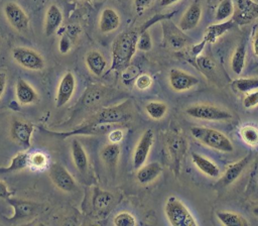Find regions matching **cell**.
<instances>
[{
	"instance_id": "31",
	"label": "cell",
	"mask_w": 258,
	"mask_h": 226,
	"mask_svg": "<svg viewBox=\"0 0 258 226\" xmlns=\"http://www.w3.org/2000/svg\"><path fill=\"white\" fill-rule=\"evenodd\" d=\"M219 221L225 226H248L249 222L242 215L229 211H218L216 213Z\"/></svg>"
},
{
	"instance_id": "4",
	"label": "cell",
	"mask_w": 258,
	"mask_h": 226,
	"mask_svg": "<svg viewBox=\"0 0 258 226\" xmlns=\"http://www.w3.org/2000/svg\"><path fill=\"white\" fill-rule=\"evenodd\" d=\"M165 216L172 226H197L198 222L186 206L174 196L167 198L164 206Z\"/></svg>"
},
{
	"instance_id": "26",
	"label": "cell",
	"mask_w": 258,
	"mask_h": 226,
	"mask_svg": "<svg viewBox=\"0 0 258 226\" xmlns=\"http://www.w3.org/2000/svg\"><path fill=\"white\" fill-rule=\"evenodd\" d=\"M191 160L194 164L201 171L203 174L211 177V178H218L220 176V168L217 165L216 162L213 160L209 159L208 157L197 153L192 152L191 153Z\"/></svg>"
},
{
	"instance_id": "20",
	"label": "cell",
	"mask_w": 258,
	"mask_h": 226,
	"mask_svg": "<svg viewBox=\"0 0 258 226\" xmlns=\"http://www.w3.org/2000/svg\"><path fill=\"white\" fill-rule=\"evenodd\" d=\"M15 96L21 105H30L38 100V94L35 89L21 78L15 84Z\"/></svg>"
},
{
	"instance_id": "49",
	"label": "cell",
	"mask_w": 258,
	"mask_h": 226,
	"mask_svg": "<svg viewBox=\"0 0 258 226\" xmlns=\"http://www.w3.org/2000/svg\"><path fill=\"white\" fill-rule=\"evenodd\" d=\"M7 84V76L5 72H0V99L2 98Z\"/></svg>"
},
{
	"instance_id": "16",
	"label": "cell",
	"mask_w": 258,
	"mask_h": 226,
	"mask_svg": "<svg viewBox=\"0 0 258 226\" xmlns=\"http://www.w3.org/2000/svg\"><path fill=\"white\" fill-rule=\"evenodd\" d=\"M162 29L165 41L174 49H180L190 41V38H188L179 27L175 26L170 21H163Z\"/></svg>"
},
{
	"instance_id": "23",
	"label": "cell",
	"mask_w": 258,
	"mask_h": 226,
	"mask_svg": "<svg viewBox=\"0 0 258 226\" xmlns=\"http://www.w3.org/2000/svg\"><path fill=\"white\" fill-rule=\"evenodd\" d=\"M85 63L89 71L97 77L102 76L107 68L106 59L100 51L95 49L87 52L85 56Z\"/></svg>"
},
{
	"instance_id": "27",
	"label": "cell",
	"mask_w": 258,
	"mask_h": 226,
	"mask_svg": "<svg viewBox=\"0 0 258 226\" xmlns=\"http://www.w3.org/2000/svg\"><path fill=\"white\" fill-rule=\"evenodd\" d=\"M72 157L76 168L81 174H85L88 171L89 165L88 155L83 144L76 138L72 141Z\"/></svg>"
},
{
	"instance_id": "55",
	"label": "cell",
	"mask_w": 258,
	"mask_h": 226,
	"mask_svg": "<svg viewBox=\"0 0 258 226\" xmlns=\"http://www.w3.org/2000/svg\"><path fill=\"white\" fill-rule=\"evenodd\" d=\"M79 1H87V0H79Z\"/></svg>"
},
{
	"instance_id": "51",
	"label": "cell",
	"mask_w": 258,
	"mask_h": 226,
	"mask_svg": "<svg viewBox=\"0 0 258 226\" xmlns=\"http://www.w3.org/2000/svg\"><path fill=\"white\" fill-rule=\"evenodd\" d=\"M252 47H253V52L256 56H258V31L253 36V41H252Z\"/></svg>"
},
{
	"instance_id": "40",
	"label": "cell",
	"mask_w": 258,
	"mask_h": 226,
	"mask_svg": "<svg viewBox=\"0 0 258 226\" xmlns=\"http://www.w3.org/2000/svg\"><path fill=\"white\" fill-rule=\"evenodd\" d=\"M47 164V157L42 152H33L29 155V166L35 170L44 168Z\"/></svg>"
},
{
	"instance_id": "3",
	"label": "cell",
	"mask_w": 258,
	"mask_h": 226,
	"mask_svg": "<svg viewBox=\"0 0 258 226\" xmlns=\"http://www.w3.org/2000/svg\"><path fill=\"white\" fill-rule=\"evenodd\" d=\"M191 135L204 145L221 152H232L234 146L232 141L223 132L205 126H194L190 128Z\"/></svg>"
},
{
	"instance_id": "53",
	"label": "cell",
	"mask_w": 258,
	"mask_h": 226,
	"mask_svg": "<svg viewBox=\"0 0 258 226\" xmlns=\"http://www.w3.org/2000/svg\"><path fill=\"white\" fill-rule=\"evenodd\" d=\"M253 214H254L256 217H258V207H255V208L253 209Z\"/></svg>"
},
{
	"instance_id": "34",
	"label": "cell",
	"mask_w": 258,
	"mask_h": 226,
	"mask_svg": "<svg viewBox=\"0 0 258 226\" xmlns=\"http://www.w3.org/2000/svg\"><path fill=\"white\" fill-rule=\"evenodd\" d=\"M231 87L234 91L245 94L254 90H258V77L235 79L231 83Z\"/></svg>"
},
{
	"instance_id": "45",
	"label": "cell",
	"mask_w": 258,
	"mask_h": 226,
	"mask_svg": "<svg viewBox=\"0 0 258 226\" xmlns=\"http://www.w3.org/2000/svg\"><path fill=\"white\" fill-rule=\"evenodd\" d=\"M72 44H73V40L67 34H62L59 39V42H58L59 52L62 54L68 53L72 47Z\"/></svg>"
},
{
	"instance_id": "2",
	"label": "cell",
	"mask_w": 258,
	"mask_h": 226,
	"mask_svg": "<svg viewBox=\"0 0 258 226\" xmlns=\"http://www.w3.org/2000/svg\"><path fill=\"white\" fill-rule=\"evenodd\" d=\"M132 114V103L126 100L118 105L101 108L89 116L84 123L89 124H116L127 121Z\"/></svg>"
},
{
	"instance_id": "29",
	"label": "cell",
	"mask_w": 258,
	"mask_h": 226,
	"mask_svg": "<svg viewBox=\"0 0 258 226\" xmlns=\"http://www.w3.org/2000/svg\"><path fill=\"white\" fill-rule=\"evenodd\" d=\"M29 155L30 153L27 151H22L16 154L10 161V164L6 167L0 168V174L14 173L18 171H22L29 166Z\"/></svg>"
},
{
	"instance_id": "38",
	"label": "cell",
	"mask_w": 258,
	"mask_h": 226,
	"mask_svg": "<svg viewBox=\"0 0 258 226\" xmlns=\"http://www.w3.org/2000/svg\"><path fill=\"white\" fill-rule=\"evenodd\" d=\"M114 225L116 226H135L136 225V219L135 217L126 211L118 213L113 220Z\"/></svg>"
},
{
	"instance_id": "24",
	"label": "cell",
	"mask_w": 258,
	"mask_h": 226,
	"mask_svg": "<svg viewBox=\"0 0 258 226\" xmlns=\"http://www.w3.org/2000/svg\"><path fill=\"white\" fill-rule=\"evenodd\" d=\"M162 172V166L158 161H152L141 165L136 173V179L139 184L147 185L153 182Z\"/></svg>"
},
{
	"instance_id": "8",
	"label": "cell",
	"mask_w": 258,
	"mask_h": 226,
	"mask_svg": "<svg viewBox=\"0 0 258 226\" xmlns=\"http://www.w3.org/2000/svg\"><path fill=\"white\" fill-rule=\"evenodd\" d=\"M113 124H89V123H83L82 125L70 130V131H50L46 130L44 128H40L41 131L45 132L48 135H52L57 138H68L73 135H101L108 133L111 129H113Z\"/></svg>"
},
{
	"instance_id": "46",
	"label": "cell",
	"mask_w": 258,
	"mask_h": 226,
	"mask_svg": "<svg viewBox=\"0 0 258 226\" xmlns=\"http://www.w3.org/2000/svg\"><path fill=\"white\" fill-rule=\"evenodd\" d=\"M124 138V131L120 128H113L108 132V139L112 143H119Z\"/></svg>"
},
{
	"instance_id": "6",
	"label": "cell",
	"mask_w": 258,
	"mask_h": 226,
	"mask_svg": "<svg viewBox=\"0 0 258 226\" xmlns=\"http://www.w3.org/2000/svg\"><path fill=\"white\" fill-rule=\"evenodd\" d=\"M185 113L192 118L208 121H226L233 117L230 111L212 104L191 105L185 109Z\"/></svg>"
},
{
	"instance_id": "44",
	"label": "cell",
	"mask_w": 258,
	"mask_h": 226,
	"mask_svg": "<svg viewBox=\"0 0 258 226\" xmlns=\"http://www.w3.org/2000/svg\"><path fill=\"white\" fill-rule=\"evenodd\" d=\"M243 105L247 109L256 107L258 105V90L246 93V96L243 99Z\"/></svg>"
},
{
	"instance_id": "43",
	"label": "cell",
	"mask_w": 258,
	"mask_h": 226,
	"mask_svg": "<svg viewBox=\"0 0 258 226\" xmlns=\"http://www.w3.org/2000/svg\"><path fill=\"white\" fill-rule=\"evenodd\" d=\"M152 78L148 74H139L134 81V85L138 90H147L152 85Z\"/></svg>"
},
{
	"instance_id": "28",
	"label": "cell",
	"mask_w": 258,
	"mask_h": 226,
	"mask_svg": "<svg viewBox=\"0 0 258 226\" xmlns=\"http://www.w3.org/2000/svg\"><path fill=\"white\" fill-rule=\"evenodd\" d=\"M120 146L118 143H112L110 142L109 144L105 145L101 152V158L103 162L110 168V170H115L120 157Z\"/></svg>"
},
{
	"instance_id": "14",
	"label": "cell",
	"mask_w": 258,
	"mask_h": 226,
	"mask_svg": "<svg viewBox=\"0 0 258 226\" xmlns=\"http://www.w3.org/2000/svg\"><path fill=\"white\" fill-rule=\"evenodd\" d=\"M168 82L172 90L176 92L187 91L199 84V79L179 69H171L168 74Z\"/></svg>"
},
{
	"instance_id": "13",
	"label": "cell",
	"mask_w": 258,
	"mask_h": 226,
	"mask_svg": "<svg viewBox=\"0 0 258 226\" xmlns=\"http://www.w3.org/2000/svg\"><path fill=\"white\" fill-rule=\"evenodd\" d=\"M33 130L34 126L32 123L16 119L12 122L10 136L23 149H28L31 146V136Z\"/></svg>"
},
{
	"instance_id": "35",
	"label": "cell",
	"mask_w": 258,
	"mask_h": 226,
	"mask_svg": "<svg viewBox=\"0 0 258 226\" xmlns=\"http://www.w3.org/2000/svg\"><path fill=\"white\" fill-rule=\"evenodd\" d=\"M167 105L159 101H151L145 105V111L147 115L154 120L163 118L167 113Z\"/></svg>"
},
{
	"instance_id": "11",
	"label": "cell",
	"mask_w": 258,
	"mask_h": 226,
	"mask_svg": "<svg viewBox=\"0 0 258 226\" xmlns=\"http://www.w3.org/2000/svg\"><path fill=\"white\" fill-rule=\"evenodd\" d=\"M4 15L9 24L19 32H26L29 26V18L24 10L15 2H8L3 8Z\"/></svg>"
},
{
	"instance_id": "52",
	"label": "cell",
	"mask_w": 258,
	"mask_h": 226,
	"mask_svg": "<svg viewBox=\"0 0 258 226\" xmlns=\"http://www.w3.org/2000/svg\"><path fill=\"white\" fill-rule=\"evenodd\" d=\"M178 1H180V0H160L159 4L162 7H166V6H169V5H172V4L176 3Z\"/></svg>"
},
{
	"instance_id": "30",
	"label": "cell",
	"mask_w": 258,
	"mask_h": 226,
	"mask_svg": "<svg viewBox=\"0 0 258 226\" xmlns=\"http://www.w3.org/2000/svg\"><path fill=\"white\" fill-rule=\"evenodd\" d=\"M114 197L110 192L101 190L99 188H95L93 195V207L96 211L102 212L106 210L113 202Z\"/></svg>"
},
{
	"instance_id": "33",
	"label": "cell",
	"mask_w": 258,
	"mask_h": 226,
	"mask_svg": "<svg viewBox=\"0 0 258 226\" xmlns=\"http://www.w3.org/2000/svg\"><path fill=\"white\" fill-rule=\"evenodd\" d=\"M167 146L169 149V153L174 160L175 163H179L182 159L184 150H185V142L182 137L173 135L167 141Z\"/></svg>"
},
{
	"instance_id": "9",
	"label": "cell",
	"mask_w": 258,
	"mask_h": 226,
	"mask_svg": "<svg viewBox=\"0 0 258 226\" xmlns=\"http://www.w3.org/2000/svg\"><path fill=\"white\" fill-rule=\"evenodd\" d=\"M48 176L53 185L66 193L77 190V183L70 172L60 163L52 162L48 166Z\"/></svg>"
},
{
	"instance_id": "12",
	"label": "cell",
	"mask_w": 258,
	"mask_h": 226,
	"mask_svg": "<svg viewBox=\"0 0 258 226\" xmlns=\"http://www.w3.org/2000/svg\"><path fill=\"white\" fill-rule=\"evenodd\" d=\"M154 141V133L152 129H146L139 141L137 142L135 149L133 151V158H132V163L133 167L135 170H138L141 165H143L149 155V152L151 150V147L153 145Z\"/></svg>"
},
{
	"instance_id": "10",
	"label": "cell",
	"mask_w": 258,
	"mask_h": 226,
	"mask_svg": "<svg viewBox=\"0 0 258 226\" xmlns=\"http://www.w3.org/2000/svg\"><path fill=\"white\" fill-rule=\"evenodd\" d=\"M234 13L232 20L235 24L245 25L258 17V3L253 0H233Z\"/></svg>"
},
{
	"instance_id": "36",
	"label": "cell",
	"mask_w": 258,
	"mask_h": 226,
	"mask_svg": "<svg viewBox=\"0 0 258 226\" xmlns=\"http://www.w3.org/2000/svg\"><path fill=\"white\" fill-rule=\"evenodd\" d=\"M234 13V2L233 0H222L218 5L215 13V19L218 22L226 21L232 17Z\"/></svg>"
},
{
	"instance_id": "37",
	"label": "cell",
	"mask_w": 258,
	"mask_h": 226,
	"mask_svg": "<svg viewBox=\"0 0 258 226\" xmlns=\"http://www.w3.org/2000/svg\"><path fill=\"white\" fill-rule=\"evenodd\" d=\"M240 135L245 143L250 146L258 145V128L254 125H244L240 129Z\"/></svg>"
},
{
	"instance_id": "25",
	"label": "cell",
	"mask_w": 258,
	"mask_h": 226,
	"mask_svg": "<svg viewBox=\"0 0 258 226\" xmlns=\"http://www.w3.org/2000/svg\"><path fill=\"white\" fill-rule=\"evenodd\" d=\"M234 25H235V22L232 19L222 21L219 23H215V24H211L205 30L203 40H205L206 42H209V43H214L218 40L219 37H221L223 34H225L228 30L232 29L234 27Z\"/></svg>"
},
{
	"instance_id": "22",
	"label": "cell",
	"mask_w": 258,
	"mask_h": 226,
	"mask_svg": "<svg viewBox=\"0 0 258 226\" xmlns=\"http://www.w3.org/2000/svg\"><path fill=\"white\" fill-rule=\"evenodd\" d=\"M120 25V16L113 8H105L99 19V29L102 33H109L116 30Z\"/></svg>"
},
{
	"instance_id": "1",
	"label": "cell",
	"mask_w": 258,
	"mask_h": 226,
	"mask_svg": "<svg viewBox=\"0 0 258 226\" xmlns=\"http://www.w3.org/2000/svg\"><path fill=\"white\" fill-rule=\"evenodd\" d=\"M138 35L136 30H126L115 37L112 43V64L110 71H123L129 66L137 49Z\"/></svg>"
},
{
	"instance_id": "32",
	"label": "cell",
	"mask_w": 258,
	"mask_h": 226,
	"mask_svg": "<svg viewBox=\"0 0 258 226\" xmlns=\"http://www.w3.org/2000/svg\"><path fill=\"white\" fill-rule=\"evenodd\" d=\"M246 43L241 42L234 50L231 58V69L236 75H240L245 67L246 60Z\"/></svg>"
},
{
	"instance_id": "48",
	"label": "cell",
	"mask_w": 258,
	"mask_h": 226,
	"mask_svg": "<svg viewBox=\"0 0 258 226\" xmlns=\"http://www.w3.org/2000/svg\"><path fill=\"white\" fill-rule=\"evenodd\" d=\"M153 0H134V6L138 13L145 10Z\"/></svg>"
},
{
	"instance_id": "7",
	"label": "cell",
	"mask_w": 258,
	"mask_h": 226,
	"mask_svg": "<svg viewBox=\"0 0 258 226\" xmlns=\"http://www.w3.org/2000/svg\"><path fill=\"white\" fill-rule=\"evenodd\" d=\"M11 55L16 64L30 71H41L45 66L42 55L29 47L16 46L12 49Z\"/></svg>"
},
{
	"instance_id": "47",
	"label": "cell",
	"mask_w": 258,
	"mask_h": 226,
	"mask_svg": "<svg viewBox=\"0 0 258 226\" xmlns=\"http://www.w3.org/2000/svg\"><path fill=\"white\" fill-rule=\"evenodd\" d=\"M81 33V28L78 25H70L67 27V32L66 34L74 41L78 35Z\"/></svg>"
},
{
	"instance_id": "5",
	"label": "cell",
	"mask_w": 258,
	"mask_h": 226,
	"mask_svg": "<svg viewBox=\"0 0 258 226\" xmlns=\"http://www.w3.org/2000/svg\"><path fill=\"white\" fill-rule=\"evenodd\" d=\"M6 201L13 208L12 216L6 218V221L9 223H16L21 220L30 219L40 213L43 208V205L40 203L19 198L8 197Z\"/></svg>"
},
{
	"instance_id": "50",
	"label": "cell",
	"mask_w": 258,
	"mask_h": 226,
	"mask_svg": "<svg viewBox=\"0 0 258 226\" xmlns=\"http://www.w3.org/2000/svg\"><path fill=\"white\" fill-rule=\"evenodd\" d=\"M8 197H10V192H9L7 186L2 181H0V198L7 199Z\"/></svg>"
},
{
	"instance_id": "15",
	"label": "cell",
	"mask_w": 258,
	"mask_h": 226,
	"mask_svg": "<svg viewBox=\"0 0 258 226\" xmlns=\"http://www.w3.org/2000/svg\"><path fill=\"white\" fill-rule=\"evenodd\" d=\"M76 78L72 72H67L58 82L55 96V106L60 108L68 104L76 90Z\"/></svg>"
},
{
	"instance_id": "21",
	"label": "cell",
	"mask_w": 258,
	"mask_h": 226,
	"mask_svg": "<svg viewBox=\"0 0 258 226\" xmlns=\"http://www.w3.org/2000/svg\"><path fill=\"white\" fill-rule=\"evenodd\" d=\"M104 96H105V88L101 86L92 85L86 89L85 93L83 94L82 98L80 99L77 105L79 108H81V110L87 109V108H93L101 102Z\"/></svg>"
},
{
	"instance_id": "39",
	"label": "cell",
	"mask_w": 258,
	"mask_h": 226,
	"mask_svg": "<svg viewBox=\"0 0 258 226\" xmlns=\"http://www.w3.org/2000/svg\"><path fill=\"white\" fill-rule=\"evenodd\" d=\"M136 47L137 49L142 51H148L152 48V39L147 29L140 31V34L138 35V38H137Z\"/></svg>"
},
{
	"instance_id": "54",
	"label": "cell",
	"mask_w": 258,
	"mask_h": 226,
	"mask_svg": "<svg viewBox=\"0 0 258 226\" xmlns=\"http://www.w3.org/2000/svg\"><path fill=\"white\" fill-rule=\"evenodd\" d=\"M254 2H256V3H258V0H253Z\"/></svg>"
},
{
	"instance_id": "42",
	"label": "cell",
	"mask_w": 258,
	"mask_h": 226,
	"mask_svg": "<svg viewBox=\"0 0 258 226\" xmlns=\"http://www.w3.org/2000/svg\"><path fill=\"white\" fill-rule=\"evenodd\" d=\"M139 75V70L135 66H128L123 70L122 73V81L124 84L129 85L135 81V79Z\"/></svg>"
},
{
	"instance_id": "19",
	"label": "cell",
	"mask_w": 258,
	"mask_h": 226,
	"mask_svg": "<svg viewBox=\"0 0 258 226\" xmlns=\"http://www.w3.org/2000/svg\"><path fill=\"white\" fill-rule=\"evenodd\" d=\"M62 12L58 6L55 4L49 5L46 10L44 18V34L45 36H51L54 34L61 25L62 22Z\"/></svg>"
},
{
	"instance_id": "18",
	"label": "cell",
	"mask_w": 258,
	"mask_h": 226,
	"mask_svg": "<svg viewBox=\"0 0 258 226\" xmlns=\"http://www.w3.org/2000/svg\"><path fill=\"white\" fill-rule=\"evenodd\" d=\"M250 157H251V155H247L236 162L230 163L226 167L221 179L218 181L217 186L227 187V186L233 184L236 180H238V178H240V176L242 175V173L248 165V163L250 161Z\"/></svg>"
},
{
	"instance_id": "41",
	"label": "cell",
	"mask_w": 258,
	"mask_h": 226,
	"mask_svg": "<svg viewBox=\"0 0 258 226\" xmlns=\"http://www.w3.org/2000/svg\"><path fill=\"white\" fill-rule=\"evenodd\" d=\"M197 64L204 74H213L215 70V63L208 56L205 55H198L197 56Z\"/></svg>"
},
{
	"instance_id": "17",
	"label": "cell",
	"mask_w": 258,
	"mask_h": 226,
	"mask_svg": "<svg viewBox=\"0 0 258 226\" xmlns=\"http://www.w3.org/2000/svg\"><path fill=\"white\" fill-rule=\"evenodd\" d=\"M202 4L200 0H194L190 5L187 7V9L184 11L183 15L181 16L179 22H178V27L182 31H188L194 28H196L202 18Z\"/></svg>"
}]
</instances>
